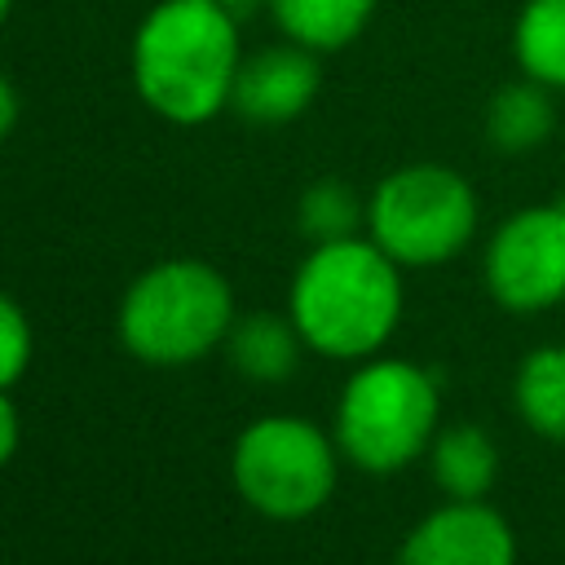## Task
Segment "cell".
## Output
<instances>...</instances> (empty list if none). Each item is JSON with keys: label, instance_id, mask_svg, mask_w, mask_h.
Segmentation results:
<instances>
[{"label": "cell", "instance_id": "obj_1", "mask_svg": "<svg viewBox=\"0 0 565 565\" xmlns=\"http://www.w3.org/2000/svg\"><path fill=\"white\" fill-rule=\"evenodd\" d=\"M234 75L238 22L221 0H163L132 40L137 93L172 124H203L230 106Z\"/></svg>", "mask_w": 565, "mask_h": 565}, {"label": "cell", "instance_id": "obj_2", "mask_svg": "<svg viewBox=\"0 0 565 565\" xmlns=\"http://www.w3.org/2000/svg\"><path fill=\"white\" fill-rule=\"evenodd\" d=\"M287 313L309 349L327 358H366L402 318L397 260L362 238L318 243L291 278Z\"/></svg>", "mask_w": 565, "mask_h": 565}, {"label": "cell", "instance_id": "obj_3", "mask_svg": "<svg viewBox=\"0 0 565 565\" xmlns=\"http://www.w3.org/2000/svg\"><path fill=\"white\" fill-rule=\"evenodd\" d=\"M234 327L230 282L203 260L146 269L119 305V340L150 366H185L212 353Z\"/></svg>", "mask_w": 565, "mask_h": 565}, {"label": "cell", "instance_id": "obj_4", "mask_svg": "<svg viewBox=\"0 0 565 565\" xmlns=\"http://www.w3.org/2000/svg\"><path fill=\"white\" fill-rule=\"evenodd\" d=\"M437 437V380L402 358L358 366L335 406V441L366 472H397Z\"/></svg>", "mask_w": 565, "mask_h": 565}, {"label": "cell", "instance_id": "obj_5", "mask_svg": "<svg viewBox=\"0 0 565 565\" xmlns=\"http://www.w3.org/2000/svg\"><path fill=\"white\" fill-rule=\"evenodd\" d=\"M230 477L260 516L300 521L335 490V446L300 415H265L238 433Z\"/></svg>", "mask_w": 565, "mask_h": 565}, {"label": "cell", "instance_id": "obj_6", "mask_svg": "<svg viewBox=\"0 0 565 565\" xmlns=\"http://www.w3.org/2000/svg\"><path fill=\"white\" fill-rule=\"evenodd\" d=\"M371 243L397 265H441L477 230L472 185L441 163H411L384 177L366 207Z\"/></svg>", "mask_w": 565, "mask_h": 565}, {"label": "cell", "instance_id": "obj_7", "mask_svg": "<svg viewBox=\"0 0 565 565\" xmlns=\"http://www.w3.org/2000/svg\"><path fill=\"white\" fill-rule=\"evenodd\" d=\"M486 282L503 309L530 313L565 296V216L561 207H525L499 225L486 252Z\"/></svg>", "mask_w": 565, "mask_h": 565}, {"label": "cell", "instance_id": "obj_8", "mask_svg": "<svg viewBox=\"0 0 565 565\" xmlns=\"http://www.w3.org/2000/svg\"><path fill=\"white\" fill-rule=\"evenodd\" d=\"M516 539L481 499H450L428 512L402 543L397 565H512Z\"/></svg>", "mask_w": 565, "mask_h": 565}, {"label": "cell", "instance_id": "obj_9", "mask_svg": "<svg viewBox=\"0 0 565 565\" xmlns=\"http://www.w3.org/2000/svg\"><path fill=\"white\" fill-rule=\"evenodd\" d=\"M322 71L313 62V49L287 44V49H260L256 57L238 62L230 106L252 124H287L318 97Z\"/></svg>", "mask_w": 565, "mask_h": 565}, {"label": "cell", "instance_id": "obj_10", "mask_svg": "<svg viewBox=\"0 0 565 565\" xmlns=\"http://www.w3.org/2000/svg\"><path fill=\"white\" fill-rule=\"evenodd\" d=\"M225 344H230L234 371L247 375V380H260V384L287 380V375L300 366V349H309L305 335L296 331L291 313H287V318H278V313L234 318Z\"/></svg>", "mask_w": 565, "mask_h": 565}, {"label": "cell", "instance_id": "obj_11", "mask_svg": "<svg viewBox=\"0 0 565 565\" xmlns=\"http://www.w3.org/2000/svg\"><path fill=\"white\" fill-rule=\"evenodd\" d=\"M433 481L450 499H481L499 477V450L477 424H455L433 437Z\"/></svg>", "mask_w": 565, "mask_h": 565}, {"label": "cell", "instance_id": "obj_12", "mask_svg": "<svg viewBox=\"0 0 565 565\" xmlns=\"http://www.w3.org/2000/svg\"><path fill=\"white\" fill-rule=\"evenodd\" d=\"M552 124H556V110H552L547 84H539V79L503 84L490 97V110H486V132L503 154L534 150L539 141H547Z\"/></svg>", "mask_w": 565, "mask_h": 565}, {"label": "cell", "instance_id": "obj_13", "mask_svg": "<svg viewBox=\"0 0 565 565\" xmlns=\"http://www.w3.org/2000/svg\"><path fill=\"white\" fill-rule=\"evenodd\" d=\"M269 9L296 44L318 53L349 44L366 26L375 0H269Z\"/></svg>", "mask_w": 565, "mask_h": 565}, {"label": "cell", "instance_id": "obj_14", "mask_svg": "<svg viewBox=\"0 0 565 565\" xmlns=\"http://www.w3.org/2000/svg\"><path fill=\"white\" fill-rule=\"evenodd\" d=\"M521 419L552 441H565V344L534 349L516 371Z\"/></svg>", "mask_w": 565, "mask_h": 565}, {"label": "cell", "instance_id": "obj_15", "mask_svg": "<svg viewBox=\"0 0 565 565\" xmlns=\"http://www.w3.org/2000/svg\"><path fill=\"white\" fill-rule=\"evenodd\" d=\"M512 44L530 79L565 88V0H530L516 18Z\"/></svg>", "mask_w": 565, "mask_h": 565}, {"label": "cell", "instance_id": "obj_16", "mask_svg": "<svg viewBox=\"0 0 565 565\" xmlns=\"http://www.w3.org/2000/svg\"><path fill=\"white\" fill-rule=\"evenodd\" d=\"M296 216H300V230L313 243H335V238H353V230L362 221V207H358V199L344 181H318L300 194Z\"/></svg>", "mask_w": 565, "mask_h": 565}, {"label": "cell", "instance_id": "obj_17", "mask_svg": "<svg viewBox=\"0 0 565 565\" xmlns=\"http://www.w3.org/2000/svg\"><path fill=\"white\" fill-rule=\"evenodd\" d=\"M31 366V322L13 296L0 291V388L18 384Z\"/></svg>", "mask_w": 565, "mask_h": 565}, {"label": "cell", "instance_id": "obj_18", "mask_svg": "<svg viewBox=\"0 0 565 565\" xmlns=\"http://www.w3.org/2000/svg\"><path fill=\"white\" fill-rule=\"evenodd\" d=\"M18 437H22V424H18V406L9 402V393L0 388V468L13 459L18 450Z\"/></svg>", "mask_w": 565, "mask_h": 565}, {"label": "cell", "instance_id": "obj_19", "mask_svg": "<svg viewBox=\"0 0 565 565\" xmlns=\"http://www.w3.org/2000/svg\"><path fill=\"white\" fill-rule=\"evenodd\" d=\"M13 124H18V93H13L9 79L0 75V141L13 132Z\"/></svg>", "mask_w": 565, "mask_h": 565}, {"label": "cell", "instance_id": "obj_20", "mask_svg": "<svg viewBox=\"0 0 565 565\" xmlns=\"http://www.w3.org/2000/svg\"><path fill=\"white\" fill-rule=\"evenodd\" d=\"M221 4H225V9H230V18L238 22V18H247V9H252L256 0H221Z\"/></svg>", "mask_w": 565, "mask_h": 565}, {"label": "cell", "instance_id": "obj_21", "mask_svg": "<svg viewBox=\"0 0 565 565\" xmlns=\"http://www.w3.org/2000/svg\"><path fill=\"white\" fill-rule=\"evenodd\" d=\"M9 4H13V0H0V22H4V13H9Z\"/></svg>", "mask_w": 565, "mask_h": 565}, {"label": "cell", "instance_id": "obj_22", "mask_svg": "<svg viewBox=\"0 0 565 565\" xmlns=\"http://www.w3.org/2000/svg\"><path fill=\"white\" fill-rule=\"evenodd\" d=\"M556 207H561V216H565V194H561V199H556Z\"/></svg>", "mask_w": 565, "mask_h": 565}]
</instances>
